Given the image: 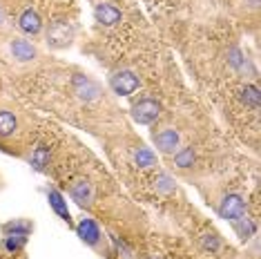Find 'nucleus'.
Listing matches in <instances>:
<instances>
[{
  "label": "nucleus",
  "mask_w": 261,
  "mask_h": 259,
  "mask_svg": "<svg viewBox=\"0 0 261 259\" xmlns=\"http://www.w3.org/2000/svg\"><path fill=\"white\" fill-rule=\"evenodd\" d=\"M132 116L141 125H152V123H156V119L161 116V103L154 101V98H141L139 103H134Z\"/></svg>",
  "instance_id": "1"
},
{
  "label": "nucleus",
  "mask_w": 261,
  "mask_h": 259,
  "mask_svg": "<svg viewBox=\"0 0 261 259\" xmlns=\"http://www.w3.org/2000/svg\"><path fill=\"white\" fill-rule=\"evenodd\" d=\"M139 76L134 72H129V69H121V72L112 74L110 79V87L114 90V94H121V96H129V94H134L139 90Z\"/></svg>",
  "instance_id": "2"
},
{
  "label": "nucleus",
  "mask_w": 261,
  "mask_h": 259,
  "mask_svg": "<svg viewBox=\"0 0 261 259\" xmlns=\"http://www.w3.org/2000/svg\"><path fill=\"white\" fill-rule=\"evenodd\" d=\"M217 213L221 219H228V221H234L239 217L246 215V203L239 194H225L221 201L217 203Z\"/></svg>",
  "instance_id": "3"
},
{
  "label": "nucleus",
  "mask_w": 261,
  "mask_h": 259,
  "mask_svg": "<svg viewBox=\"0 0 261 259\" xmlns=\"http://www.w3.org/2000/svg\"><path fill=\"white\" fill-rule=\"evenodd\" d=\"M72 90H74L76 96L85 103H92V101H96V98H100V87L94 83L90 76L76 74L72 79Z\"/></svg>",
  "instance_id": "4"
},
{
  "label": "nucleus",
  "mask_w": 261,
  "mask_h": 259,
  "mask_svg": "<svg viewBox=\"0 0 261 259\" xmlns=\"http://www.w3.org/2000/svg\"><path fill=\"white\" fill-rule=\"evenodd\" d=\"M69 197L74 199L79 205H92L96 199V190L90 179H74L69 184Z\"/></svg>",
  "instance_id": "5"
},
{
  "label": "nucleus",
  "mask_w": 261,
  "mask_h": 259,
  "mask_svg": "<svg viewBox=\"0 0 261 259\" xmlns=\"http://www.w3.org/2000/svg\"><path fill=\"white\" fill-rule=\"evenodd\" d=\"M154 143H156V148L165 152V154H172L176 148H179V132L172 127H163L159 130V132H154Z\"/></svg>",
  "instance_id": "6"
},
{
  "label": "nucleus",
  "mask_w": 261,
  "mask_h": 259,
  "mask_svg": "<svg viewBox=\"0 0 261 259\" xmlns=\"http://www.w3.org/2000/svg\"><path fill=\"white\" fill-rule=\"evenodd\" d=\"M94 16H96L98 25H103V27H114L116 22H121V18H123L121 9L114 7V5H110V3L96 5V11H94Z\"/></svg>",
  "instance_id": "7"
},
{
  "label": "nucleus",
  "mask_w": 261,
  "mask_h": 259,
  "mask_svg": "<svg viewBox=\"0 0 261 259\" xmlns=\"http://www.w3.org/2000/svg\"><path fill=\"white\" fill-rule=\"evenodd\" d=\"M20 130V123H18V116L16 112H11L7 108L0 110V139H11L16 137Z\"/></svg>",
  "instance_id": "8"
},
{
  "label": "nucleus",
  "mask_w": 261,
  "mask_h": 259,
  "mask_svg": "<svg viewBox=\"0 0 261 259\" xmlns=\"http://www.w3.org/2000/svg\"><path fill=\"white\" fill-rule=\"evenodd\" d=\"M9 49H11V54H14L16 61H20V63H29V61H34V58L38 56L36 47L29 43V40H25V38H14L11 40V45H9Z\"/></svg>",
  "instance_id": "9"
},
{
  "label": "nucleus",
  "mask_w": 261,
  "mask_h": 259,
  "mask_svg": "<svg viewBox=\"0 0 261 259\" xmlns=\"http://www.w3.org/2000/svg\"><path fill=\"white\" fill-rule=\"evenodd\" d=\"M18 29L20 32H25V34H29V36H36L40 29H43V20H40V16L32 7H27L18 16Z\"/></svg>",
  "instance_id": "10"
},
{
  "label": "nucleus",
  "mask_w": 261,
  "mask_h": 259,
  "mask_svg": "<svg viewBox=\"0 0 261 259\" xmlns=\"http://www.w3.org/2000/svg\"><path fill=\"white\" fill-rule=\"evenodd\" d=\"M76 232H79V237L85 241L87 246H98L100 228L96 226V221H94V219H81L79 226H76Z\"/></svg>",
  "instance_id": "11"
},
{
  "label": "nucleus",
  "mask_w": 261,
  "mask_h": 259,
  "mask_svg": "<svg viewBox=\"0 0 261 259\" xmlns=\"http://www.w3.org/2000/svg\"><path fill=\"white\" fill-rule=\"evenodd\" d=\"M69 38H72V32L67 29V22H63V20L54 22L49 29V34H47V40H51V45H56V47L67 45Z\"/></svg>",
  "instance_id": "12"
},
{
  "label": "nucleus",
  "mask_w": 261,
  "mask_h": 259,
  "mask_svg": "<svg viewBox=\"0 0 261 259\" xmlns=\"http://www.w3.org/2000/svg\"><path fill=\"white\" fill-rule=\"evenodd\" d=\"M232 223V228L237 230V235L243 239V241H248L250 237H254V232H257V223H254L252 219H248L246 215L239 217V219H234V221H230Z\"/></svg>",
  "instance_id": "13"
},
{
  "label": "nucleus",
  "mask_w": 261,
  "mask_h": 259,
  "mask_svg": "<svg viewBox=\"0 0 261 259\" xmlns=\"http://www.w3.org/2000/svg\"><path fill=\"white\" fill-rule=\"evenodd\" d=\"M134 163L141 170H152L154 166H156V154H154L150 148H143V145H139V148L134 150Z\"/></svg>",
  "instance_id": "14"
},
{
  "label": "nucleus",
  "mask_w": 261,
  "mask_h": 259,
  "mask_svg": "<svg viewBox=\"0 0 261 259\" xmlns=\"http://www.w3.org/2000/svg\"><path fill=\"white\" fill-rule=\"evenodd\" d=\"M47 199H49V205L56 210L58 215H61V219L63 221H67V223H72V217H69V210H67V203H65V199H63V194L58 192V190H49L47 192Z\"/></svg>",
  "instance_id": "15"
},
{
  "label": "nucleus",
  "mask_w": 261,
  "mask_h": 259,
  "mask_svg": "<svg viewBox=\"0 0 261 259\" xmlns=\"http://www.w3.org/2000/svg\"><path fill=\"white\" fill-rule=\"evenodd\" d=\"M239 98H241V103L246 105L248 110L259 112V87H257V85H246V87H241Z\"/></svg>",
  "instance_id": "16"
},
{
  "label": "nucleus",
  "mask_w": 261,
  "mask_h": 259,
  "mask_svg": "<svg viewBox=\"0 0 261 259\" xmlns=\"http://www.w3.org/2000/svg\"><path fill=\"white\" fill-rule=\"evenodd\" d=\"M49 159H51V150H49V145H45V143H40L36 150H34V154H32V166L36 168V170H47V166H49Z\"/></svg>",
  "instance_id": "17"
},
{
  "label": "nucleus",
  "mask_w": 261,
  "mask_h": 259,
  "mask_svg": "<svg viewBox=\"0 0 261 259\" xmlns=\"http://www.w3.org/2000/svg\"><path fill=\"white\" fill-rule=\"evenodd\" d=\"M174 163H176V168H181V170L192 168V163H194V150H192V145L176 152V154H174Z\"/></svg>",
  "instance_id": "18"
},
{
  "label": "nucleus",
  "mask_w": 261,
  "mask_h": 259,
  "mask_svg": "<svg viewBox=\"0 0 261 259\" xmlns=\"http://www.w3.org/2000/svg\"><path fill=\"white\" fill-rule=\"evenodd\" d=\"M201 248L207 250V252H217L221 248V239H219L217 232H205L203 237H201Z\"/></svg>",
  "instance_id": "19"
},
{
  "label": "nucleus",
  "mask_w": 261,
  "mask_h": 259,
  "mask_svg": "<svg viewBox=\"0 0 261 259\" xmlns=\"http://www.w3.org/2000/svg\"><path fill=\"white\" fill-rule=\"evenodd\" d=\"M27 244V235H7L5 237V248L9 252H18Z\"/></svg>",
  "instance_id": "20"
},
{
  "label": "nucleus",
  "mask_w": 261,
  "mask_h": 259,
  "mask_svg": "<svg viewBox=\"0 0 261 259\" xmlns=\"http://www.w3.org/2000/svg\"><path fill=\"white\" fill-rule=\"evenodd\" d=\"M29 230H32V226L27 221H11L5 226V232L9 235H29Z\"/></svg>",
  "instance_id": "21"
}]
</instances>
